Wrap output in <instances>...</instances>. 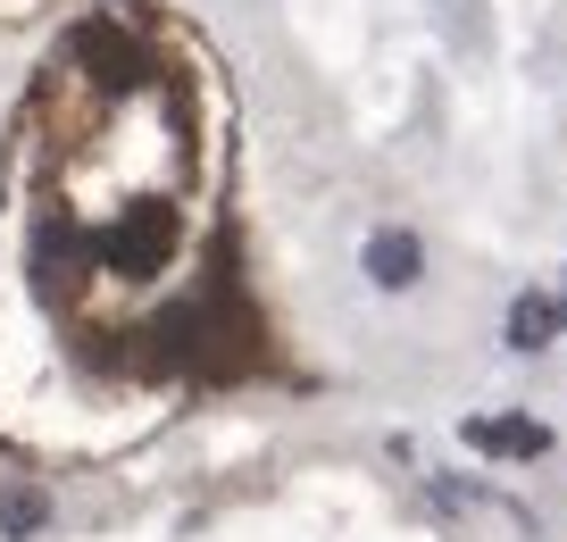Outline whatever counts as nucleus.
<instances>
[{"mask_svg": "<svg viewBox=\"0 0 567 542\" xmlns=\"http://www.w3.org/2000/svg\"><path fill=\"white\" fill-rule=\"evenodd\" d=\"M460 442L476 459H493V468H543L559 451V426L526 418V409H493V418H460Z\"/></svg>", "mask_w": 567, "mask_h": 542, "instance_id": "1", "label": "nucleus"}, {"mask_svg": "<svg viewBox=\"0 0 567 542\" xmlns=\"http://www.w3.org/2000/svg\"><path fill=\"white\" fill-rule=\"evenodd\" d=\"M359 276L375 284V293H417L425 284V234L417 226H368V243H359Z\"/></svg>", "mask_w": 567, "mask_h": 542, "instance_id": "2", "label": "nucleus"}, {"mask_svg": "<svg viewBox=\"0 0 567 542\" xmlns=\"http://www.w3.org/2000/svg\"><path fill=\"white\" fill-rule=\"evenodd\" d=\"M559 334H567V309H559V293H550V284H526V293L509 300V317H501V342H509L517 359H543Z\"/></svg>", "mask_w": 567, "mask_h": 542, "instance_id": "3", "label": "nucleus"}, {"mask_svg": "<svg viewBox=\"0 0 567 542\" xmlns=\"http://www.w3.org/2000/svg\"><path fill=\"white\" fill-rule=\"evenodd\" d=\"M42 525H51V492L34 475H9L0 484V542H34Z\"/></svg>", "mask_w": 567, "mask_h": 542, "instance_id": "4", "label": "nucleus"}, {"mask_svg": "<svg viewBox=\"0 0 567 542\" xmlns=\"http://www.w3.org/2000/svg\"><path fill=\"white\" fill-rule=\"evenodd\" d=\"M559 309H567V276H559Z\"/></svg>", "mask_w": 567, "mask_h": 542, "instance_id": "5", "label": "nucleus"}]
</instances>
